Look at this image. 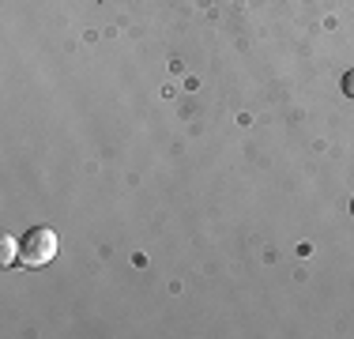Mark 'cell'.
<instances>
[{"label":"cell","mask_w":354,"mask_h":339,"mask_svg":"<svg viewBox=\"0 0 354 339\" xmlns=\"http://www.w3.org/2000/svg\"><path fill=\"white\" fill-rule=\"evenodd\" d=\"M57 249H61L57 234L49 230V226H35V230L23 234V245H19V264H23V268H46V264H53Z\"/></svg>","instance_id":"6da1fadb"},{"label":"cell","mask_w":354,"mask_h":339,"mask_svg":"<svg viewBox=\"0 0 354 339\" xmlns=\"http://www.w3.org/2000/svg\"><path fill=\"white\" fill-rule=\"evenodd\" d=\"M19 245H23V237H12V234L0 237V268L19 264Z\"/></svg>","instance_id":"7a4b0ae2"},{"label":"cell","mask_w":354,"mask_h":339,"mask_svg":"<svg viewBox=\"0 0 354 339\" xmlns=\"http://www.w3.org/2000/svg\"><path fill=\"white\" fill-rule=\"evenodd\" d=\"M343 95H347V98H354V68H351L347 75H343Z\"/></svg>","instance_id":"3957f363"},{"label":"cell","mask_w":354,"mask_h":339,"mask_svg":"<svg viewBox=\"0 0 354 339\" xmlns=\"http://www.w3.org/2000/svg\"><path fill=\"white\" fill-rule=\"evenodd\" d=\"M351 211H354V200H351Z\"/></svg>","instance_id":"277c9868"}]
</instances>
